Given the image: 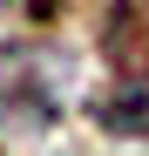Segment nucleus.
I'll return each mask as SVG.
<instances>
[{
  "label": "nucleus",
  "mask_w": 149,
  "mask_h": 156,
  "mask_svg": "<svg viewBox=\"0 0 149 156\" xmlns=\"http://www.w3.org/2000/svg\"><path fill=\"white\" fill-rule=\"evenodd\" d=\"M68 109V55L47 41L0 48V136H41Z\"/></svg>",
  "instance_id": "obj_1"
},
{
  "label": "nucleus",
  "mask_w": 149,
  "mask_h": 156,
  "mask_svg": "<svg viewBox=\"0 0 149 156\" xmlns=\"http://www.w3.org/2000/svg\"><path fill=\"white\" fill-rule=\"evenodd\" d=\"M102 55L115 82H142L149 88V0H115L102 20Z\"/></svg>",
  "instance_id": "obj_2"
}]
</instances>
